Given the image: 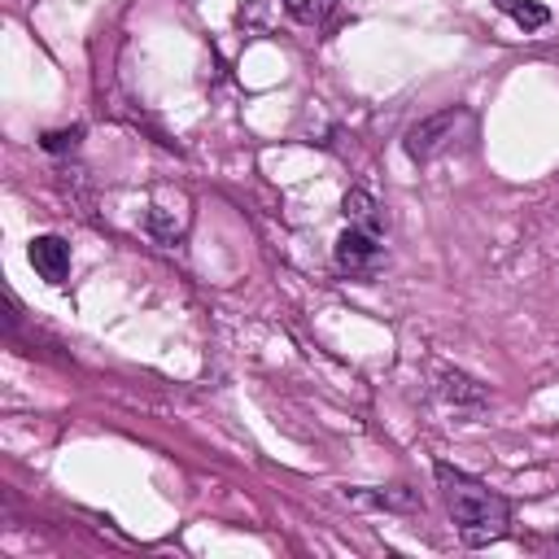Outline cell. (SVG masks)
<instances>
[{"mask_svg": "<svg viewBox=\"0 0 559 559\" xmlns=\"http://www.w3.org/2000/svg\"><path fill=\"white\" fill-rule=\"evenodd\" d=\"M437 485H441V498L450 507V520L459 524L463 546H489V542L507 537L511 507L502 493H493L485 480H476L450 463H437Z\"/></svg>", "mask_w": 559, "mask_h": 559, "instance_id": "obj_1", "label": "cell"}, {"mask_svg": "<svg viewBox=\"0 0 559 559\" xmlns=\"http://www.w3.org/2000/svg\"><path fill=\"white\" fill-rule=\"evenodd\" d=\"M476 127V114L467 109V105H450V109H437V114H428V118H419L411 131H406V140H402V148H406V157L411 162H432V157H441V153H450L467 131Z\"/></svg>", "mask_w": 559, "mask_h": 559, "instance_id": "obj_2", "label": "cell"}, {"mask_svg": "<svg viewBox=\"0 0 559 559\" xmlns=\"http://www.w3.org/2000/svg\"><path fill=\"white\" fill-rule=\"evenodd\" d=\"M380 258H384V249H380V236L376 231H362V227H345L341 236H336V266L341 271H349V275H371L376 266H380Z\"/></svg>", "mask_w": 559, "mask_h": 559, "instance_id": "obj_3", "label": "cell"}, {"mask_svg": "<svg viewBox=\"0 0 559 559\" xmlns=\"http://www.w3.org/2000/svg\"><path fill=\"white\" fill-rule=\"evenodd\" d=\"M31 266L48 284H66V275H70V245L61 236H35L31 240Z\"/></svg>", "mask_w": 559, "mask_h": 559, "instance_id": "obj_4", "label": "cell"}, {"mask_svg": "<svg viewBox=\"0 0 559 559\" xmlns=\"http://www.w3.org/2000/svg\"><path fill=\"white\" fill-rule=\"evenodd\" d=\"M345 498L354 507H380V511H419V493L406 485L393 489H345Z\"/></svg>", "mask_w": 559, "mask_h": 559, "instance_id": "obj_5", "label": "cell"}, {"mask_svg": "<svg viewBox=\"0 0 559 559\" xmlns=\"http://www.w3.org/2000/svg\"><path fill=\"white\" fill-rule=\"evenodd\" d=\"M144 223H148V231H153L162 245H175V240L188 231V201H183L179 210H175V205H162V201H153Z\"/></svg>", "mask_w": 559, "mask_h": 559, "instance_id": "obj_6", "label": "cell"}, {"mask_svg": "<svg viewBox=\"0 0 559 559\" xmlns=\"http://www.w3.org/2000/svg\"><path fill=\"white\" fill-rule=\"evenodd\" d=\"M341 210H345V218L354 223V227H362V231H384V210L362 192V188H354V192H345V201H341Z\"/></svg>", "mask_w": 559, "mask_h": 559, "instance_id": "obj_7", "label": "cell"}, {"mask_svg": "<svg viewBox=\"0 0 559 559\" xmlns=\"http://www.w3.org/2000/svg\"><path fill=\"white\" fill-rule=\"evenodd\" d=\"M515 26H524V31H542L546 22H550V9L546 4H537V0H493Z\"/></svg>", "mask_w": 559, "mask_h": 559, "instance_id": "obj_8", "label": "cell"}, {"mask_svg": "<svg viewBox=\"0 0 559 559\" xmlns=\"http://www.w3.org/2000/svg\"><path fill=\"white\" fill-rule=\"evenodd\" d=\"M441 393H445L450 402H472V406H480V402L489 397V393H485L472 376H463V371H445V376H441Z\"/></svg>", "mask_w": 559, "mask_h": 559, "instance_id": "obj_9", "label": "cell"}, {"mask_svg": "<svg viewBox=\"0 0 559 559\" xmlns=\"http://www.w3.org/2000/svg\"><path fill=\"white\" fill-rule=\"evenodd\" d=\"M280 4H284L297 22H310V26H314V22H323V17L332 13L336 0H280Z\"/></svg>", "mask_w": 559, "mask_h": 559, "instance_id": "obj_10", "label": "cell"}, {"mask_svg": "<svg viewBox=\"0 0 559 559\" xmlns=\"http://www.w3.org/2000/svg\"><path fill=\"white\" fill-rule=\"evenodd\" d=\"M79 135H83L79 127H74V131H48V135H44V148H48V153H66V148L79 144Z\"/></svg>", "mask_w": 559, "mask_h": 559, "instance_id": "obj_11", "label": "cell"}]
</instances>
